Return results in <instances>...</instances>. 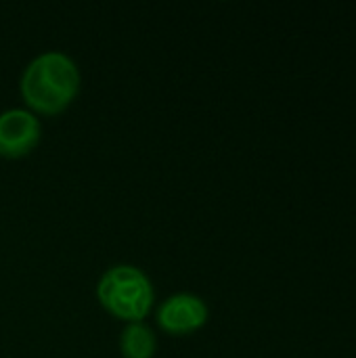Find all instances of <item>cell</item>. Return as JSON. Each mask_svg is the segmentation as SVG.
<instances>
[{
    "label": "cell",
    "mask_w": 356,
    "mask_h": 358,
    "mask_svg": "<svg viewBox=\"0 0 356 358\" xmlns=\"http://www.w3.org/2000/svg\"><path fill=\"white\" fill-rule=\"evenodd\" d=\"M82 73L63 50H42L29 59L19 78L21 96L34 113H59L80 92Z\"/></svg>",
    "instance_id": "cell-1"
},
{
    "label": "cell",
    "mask_w": 356,
    "mask_h": 358,
    "mask_svg": "<svg viewBox=\"0 0 356 358\" xmlns=\"http://www.w3.org/2000/svg\"><path fill=\"white\" fill-rule=\"evenodd\" d=\"M97 298L107 313L134 323L151 313L155 289L149 275L136 264H113L99 277Z\"/></svg>",
    "instance_id": "cell-2"
},
{
    "label": "cell",
    "mask_w": 356,
    "mask_h": 358,
    "mask_svg": "<svg viewBox=\"0 0 356 358\" xmlns=\"http://www.w3.org/2000/svg\"><path fill=\"white\" fill-rule=\"evenodd\" d=\"M42 136L40 117L25 107H8L0 111V155L17 159L27 155Z\"/></svg>",
    "instance_id": "cell-4"
},
{
    "label": "cell",
    "mask_w": 356,
    "mask_h": 358,
    "mask_svg": "<svg viewBox=\"0 0 356 358\" xmlns=\"http://www.w3.org/2000/svg\"><path fill=\"white\" fill-rule=\"evenodd\" d=\"M157 336L145 321L126 323L120 334V352L124 358H153Z\"/></svg>",
    "instance_id": "cell-5"
},
{
    "label": "cell",
    "mask_w": 356,
    "mask_h": 358,
    "mask_svg": "<svg viewBox=\"0 0 356 358\" xmlns=\"http://www.w3.org/2000/svg\"><path fill=\"white\" fill-rule=\"evenodd\" d=\"M210 308L206 300L193 292H176L168 296L155 310L157 325L172 336H185L208 323Z\"/></svg>",
    "instance_id": "cell-3"
}]
</instances>
